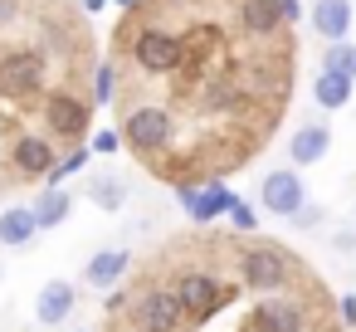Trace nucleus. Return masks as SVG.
Listing matches in <instances>:
<instances>
[{
  "label": "nucleus",
  "mask_w": 356,
  "mask_h": 332,
  "mask_svg": "<svg viewBox=\"0 0 356 332\" xmlns=\"http://www.w3.org/2000/svg\"><path fill=\"white\" fill-rule=\"evenodd\" d=\"M337 313H341V322H346V327L356 332V293H346V298L337 303Z\"/></svg>",
  "instance_id": "nucleus-18"
},
{
  "label": "nucleus",
  "mask_w": 356,
  "mask_h": 332,
  "mask_svg": "<svg viewBox=\"0 0 356 332\" xmlns=\"http://www.w3.org/2000/svg\"><path fill=\"white\" fill-rule=\"evenodd\" d=\"M293 225H298V230H312V225H322V210H298Z\"/></svg>",
  "instance_id": "nucleus-19"
},
{
  "label": "nucleus",
  "mask_w": 356,
  "mask_h": 332,
  "mask_svg": "<svg viewBox=\"0 0 356 332\" xmlns=\"http://www.w3.org/2000/svg\"><path fill=\"white\" fill-rule=\"evenodd\" d=\"M298 88L293 0H118L103 103L142 171L186 191L244 171Z\"/></svg>",
  "instance_id": "nucleus-1"
},
{
  "label": "nucleus",
  "mask_w": 356,
  "mask_h": 332,
  "mask_svg": "<svg viewBox=\"0 0 356 332\" xmlns=\"http://www.w3.org/2000/svg\"><path fill=\"white\" fill-rule=\"evenodd\" d=\"M147 264L176 293V332H346L327 283L278 239L205 225L166 239Z\"/></svg>",
  "instance_id": "nucleus-3"
},
{
  "label": "nucleus",
  "mask_w": 356,
  "mask_h": 332,
  "mask_svg": "<svg viewBox=\"0 0 356 332\" xmlns=\"http://www.w3.org/2000/svg\"><path fill=\"white\" fill-rule=\"evenodd\" d=\"M118 147H122V137H118V132H98V137H93V152H103V157H108V152H118Z\"/></svg>",
  "instance_id": "nucleus-17"
},
{
  "label": "nucleus",
  "mask_w": 356,
  "mask_h": 332,
  "mask_svg": "<svg viewBox=\"0 0 356 332\" xmlns=\"http://www.w3.org/2000/svg\"><path fill=\"white\" fill-rule=\"evenodd\" d=\"M30 210H35V225H40V230H54V225H64V220H69L74 196H69L64 186H44V191L35 196V205H30Z\"/></svg>",
  "instance_id": "nucleus-11"
},
{
  "label": "nucleus",
  "mask_w": 356,
  "mask_h": 332,
  "mask_svg": "<svg viewBox=\"0 0 356 332\" xmlns=\"http://www.w3.org/2000/svg\"><path fill=\"white\" fill-rule=\"evenodd\" d=\"M327 147H332V127L312 118V122H302V127L293 132L288 157H293V166H312V161H322V157H327Z\"/></svg>",
  "instance_id": "nucleus-9"
},
{
  "label": "nucleus",
  "mask_w": 356,
  "mask_h": 332,
  "mask_svg": "<svg viewBox=\"0 0 356 332\" xmlns=\"http://www.w3.org/2000/svg\"><path fill=\"white\" fill-rule=\"evenodd\" d=\"M88 157H93L88 147H79L74 157H64V161H59V171H54V181H64V176H74V171H83V166H88Z\"/></svg>",
  "instance_id": "nucleus-16"
},
{
  "label": "nucleus",
  "mask_w": 356,
  "mask_h": 332,
  "mask_svg": "<svg viewBox=\"0 0 356 332\" xmlns=\"http://www.w3.org/2000/svg\"><path fill=\"white\" fill-rule=\"evenodd\" d=\"M103 103V59L88 6L0 0V196L54 181Z\"/></svg>",
  "instance_id": "nucleus-2"
},
{
  "label": "nucleus",
  "mask_w": 356,
  "mask_h": 332,
  "mask_svg": "<svg viewBox=\"0 0 356 332\" xmlns=\"http://www.w3.org/2000/svg\"><path fill=\"white\" fill-rule=\"evenodd\" d=\"M88 200L98 210H122L127 205V181L122 176H93L88 181Z\"/></svg>",
  "instance_id": "nucleus-13"
},
{
  "label": "nucleus",
  "mask_w": 356,
  "mask_h": 332,
  "mask_svg": "<svg viewBox=\"0 0 356 332\" xmlns=\"http://www.w3.org/2000/svg\"><path fill=\"white\" fill-rule=\"evenodd\" d=\"M0 278H6V269H0Z\"/></svg>",
  "instance_id": "nucleus-20"
},
{
  "label": "nucleus",
  "mask_w": 356,
  "mask_h": 332,
  "mask_svg": "<svg viewBox=\"0 0 356 332\" xmlns=\"http://www.w3.org/2000/svg\"><path fill=\"white\" fill-rule=\"evenodd\" d=\"M322 74H337V79H351L356 84V45H327L322 49Z\"/></svg>",
  "instance_id": "nucleus-14"
},
{
  "label": "nucleus",
  "mask_w": 356,
  "mask_h": 332,
  "mask_svg": "<svg viewBox=\"0 0 356 332\" xmlns=\"http://www.w3.org/2000/svg\"><path fill=\"white\" fill-rule=\"evenodd\" d=\"M312 98H317V108L337 113V108H346V103H351V79H337V74H317V79H312Z\"/></svg>",
  "instance_id": "nucleus-12"
},
{
  "label": "nucleus",
  "mask_w": 356,
  "mask_h": 332,
  "mask_svg": "<svg viewBox=\"0 0 356 332\" xmlns=\"http://www.w3.org/2000/svg\"><path fill=\"white\" fill-rule=\"evenodd\" d=\"M74 308H79V288H74L69 278L44 283V288H40V298H35V317H40L44 327H59V322H64Z\"/></svg>",
  "instance_id": "nucleus-8"
},
{
  "label": "nucleus",
  "mask_w": 356,
  "mask_h": 332,
  "mask_svg": "<svg viewBox=\"0 0 356 332\" xmlns=\"http://www.w3.org/2000/svg\"><path fill=\"white\" fill-rule=\"evenodd\" d=\"M127 269H132V254L127 249H98L88 264H83V283L98 288V293H113L127 283Z\"/></svg>",
  "instance_id": "nucleus-6"
},
{
  "label": "nucleus",
  "mask_w": 356,
  "mask_h": 332,
  "mask_svg": "<svg viewBox=\"0 0 356 332\" xmlns=\"http://www.w3.org/2000/svg\"><path fill=\"white\" fill-rule=\"evenodd\" d=\"M35 235H40V225H35V210L30 205L0 210V244H6V249H25Z\"/></svg>",
  "instance_id": "nucleus-10"
},
{
  "label": "nucleus",
  "mask_w": 356,
  "mask_h": 332,
  "mask_svg": "<svg viewBox=\"0 0 356 332\" xmlns=\"http://www.w3.org/2000/svg\"><path fill=\"white\" fill-rule=\"evenodd\" d=\"M259 210L264 215H278V220H293L298 210H307V186L298 176V166H278L264 176L259 186Z\"/></svg>",
  "instance_id": "nucleus-4"
},
{
  "label": "nucleus",
  "mask_w": 356,
  "mask_h": 332,
  "mask_svg": "<svg viewBox=\"0 0 356 332\" xmlns=\"http://www.w3.org/2000/svg\"><path fill=\"white\" fill-rule=\"evenodd\" d=\"M312 30L327 40V45H341L346 40V30H351V20H356V10H351V0H312Z\"/></svg>",
  "instance_id": "nucleus-7"
},
{
  "label": "nucleus",
  "mask_w": 356,
  "mask_h": 332,
  "mask_svg": "<svg viewBox=\"0 0 356 332\" xmlns=\"http://www.w3.org/2000/svg\"><path fill=\"white\" fill-rule=\"evenodd\" d=\"M229 230H239V235H259V215H254L249 205L234 200V210H229Z\"/></svg>",
  "instance_id": "nucleus-15"
},
{
  "label": "nucleus",
  "mask_w": 356,
  "mask_h": 332,
  "mask_svg": "<svg viewBox=\"0 0 356 332\" xmlns=\"http://www.w3.org/2000/svg\"><path fill=\"white\" fill-rule=\"evenodd\" d=\"M181 205H186V215L205 230V225H215L220 215L234 210V196H229L225 181H205V186H186V191H181Z\"/></svg>",
  "instance_id": "nucleus-5"
}]
</instances>
